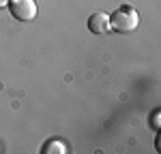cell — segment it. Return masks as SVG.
Returning a JSON list of instances; mask_svg holds the SVG:
<instances>
[{
    "label": "cell",
    "mask_w": 161,
    "mask_h": 154,
    "mask_svg": "<svg viewBox=\"0 0 161 154\" xmlns=\"http://www.w3.org/2000/svg\"><path fill=\"white\" fill-rule=\"evenodd\" d=\"M140 24V15L133 7H129V4H125L120 9H116V11L110 15V28L114 32H120V34H127V32H133Z\"/></svg>",
    "instance_id": "6da1fadb"
},
{
    "label": "cell",
    "mask_w": 161,
    "mask_h": 154,
    "mask_svg": "<svg viewBox=\"0 0 161 154\" xmlns=\"http://www.w3.org/2000/svg\"><path fill=\"white\" fill-rule=\"evenodd\" d=\"M9 11L17 22H32L37 17L35 0H9Z\"/></svg>",
    "instance_id": "7a4b0ae2"
},
{
    "label": "cell",
    "mask_w": 161,
    "mask_h": 154,
    "mask_svg": "<svg viewBox=\"0 0 161 154\" xmlns=\"http://www.w3.org/2000/svg\"><path fill=\"white\" fill-rule=\"evenodd\" d=\"M88 30L92 32V34H105V32H110V15L108 13H92L90 17H88Z\"/></svg>",
    "instance_id": "3957f363"
},
{
    "label": "cell",
    "mask_w": 161,
    "mask_h": 154,
    "mask_svg": "<svg viewBox=\"0 0 161 154\" xmlns=\"http://www.w3.org/2000/svg\"><path fill=\"white\" fill-rule=\"evenodd\" d=\"M43 152H45V154H54V152L64 154V152H67V148H64V143H62V141H50V143H45Z\"/></svg>",
    "instance_id": "277c9868"
},
{
    "label": "cell",
    "mask_w": 161,
    "mask_h": 154,
    "mask_svg": "<svg viewBox=\"0 0 161 154\" xmlns=\"http://www.w3.org/2000/svg\"><path fill=\"white\" fill-rule=\"evenodd\" d=\"M159 114H161V111H155V114H153V120H150V124H153L155 131L159 128Z\"/></svg>",
    "instance_id": "5b68a950"
},
{
    "label": "cell",
    "mask_w": 161,
    "mask_h": 154,
    "mask_svg": "<svg viewBox=\"0 0 161 154\" xmlns=\"http://www.w3.org/2000/svg\"><path fill=\"white\" fill-rule=\"evenodd\" d=\"M4 7H9V0H0V9H4Z\"/></svg>",
    "instance_id": "8992f818"
}]
</instances>
